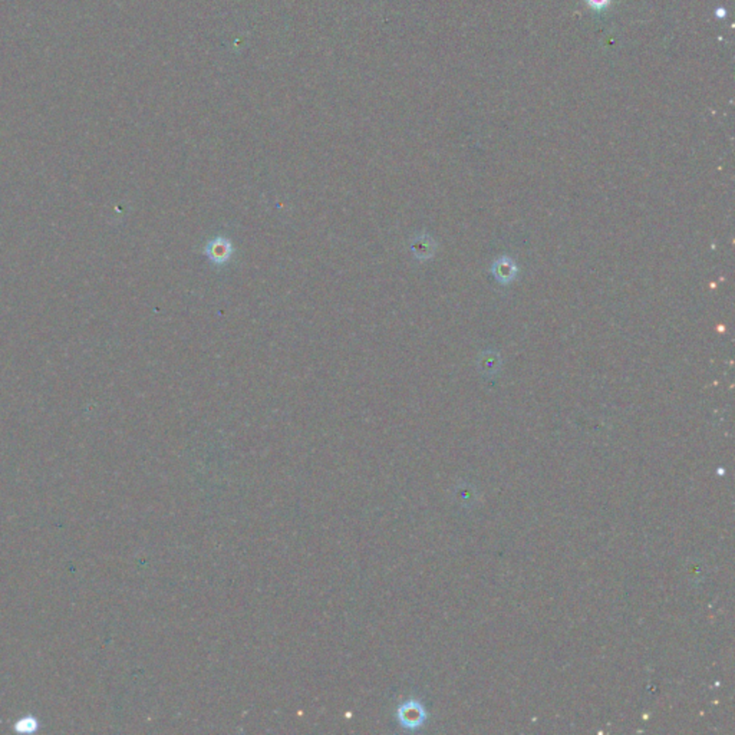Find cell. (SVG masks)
<instances>
[{
    "label": "cell",
    "instance_id": "obj_1",
    "mask_svg": "<svg viewBox=\"0 0 735 735\" xmlns=\"http://www.w3.org/2000/svg\"><path fill=\"white\" fill-rule=\"evenodd\" d=\"M425 709L416 701H408L398 709V720L402 727L408 729H415L424 724L425 721Z\"/></svg>",
    "mask_w": 735,
    "mask_h": 735
},
{
    "label": "cell",
    "instance_id": "obj_2",
    "mask_svg": "<svg viewBox=\"0 0 735 735\" xmlns=\"http://www.w3.org/2000/svg\"><path fill=\"white\" fill-rule=\"evenodd\" d=\"M234 249L231 242L226 237H215L210 240L204 249L206 256L214 265H224L230 260Z\"/></svg>",
    "mask_w": 735,
    "mask_h": 735
},
{
    "label": "cell",
    "instance_id": "obj_3",
    "mask_svg": "<svg viewBox=\"0 0 735 735\" xmlns=\"http://www.w3.org/2000/svg\"><path fill=\"white\" fill-rule=\"evenodd\" d=\"M409 249H411L412 254L416 257V259L424 262V260L431 259V257L434 256L435 243H434L431 236L421 234V236H416L414 238V240L411 242Z\"/></svg>",
    "mask_w": 735,
    "mask_h": 735
},
{
    "label": "cell",
    "instance_id": "obj_6",
    "mask_svg": "<svg viewBox=\"0 0 735 735\" xmlns=\"http://www.w3.org/2000/svg\"><path fill=\"white\" fill-rule=\"evenodd\" d=\"M593 10H602L610 5V0H586Z\"/></svg>",
    "mask_w": 735,
    "mask_h": 735
},
{
    "label": "cell",
    "instance_id": "obj_5",
    "mask_svg": "<svg viewBox=\"0 0 735 735\" xmlns=\"http://www.w3.org/2000/svg\"><path fill=\"white\" fill-rule=\"evenodd\" d=\"M480 365H481V369H484L486 372H493V371L495 372V369H497V366L500 365L497 353L488 352V353L483 355V360H481Z\"/></svg>",
    "mask_w": 735,
    "mask_h": 735
},
{
    "label": "cell",
    "instance_id": "obj_4",
    "mask_svg": "<svg viewBox=\"0 0 735 735\" xmlns=\"http://www.w3.org/2000/svg\"><path fill=\"white\" fill-rule=\"evenodd\" d=\"M493 272H494L495 277H497L499 282L508 283L515 277L517 269H515L514 263L510 259H507V257H503V259L495 260V263L493 266Z\"/></svg>",
    "mask_w": 735,
    "mask_h": 735
}]
</instances>
